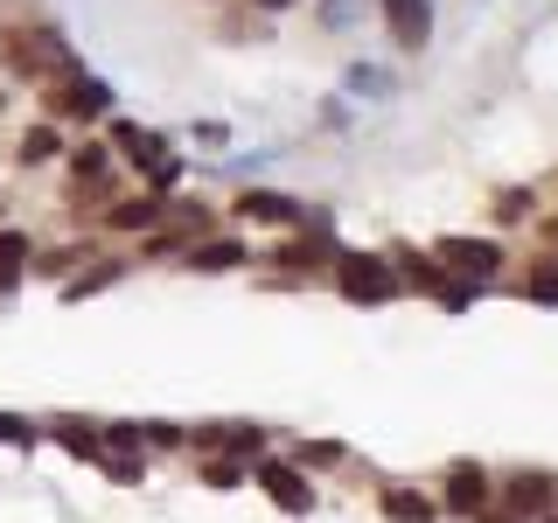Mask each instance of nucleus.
<instances>
[{"label": "nucleus", "instance_id": "1", "mask_svg": "<svg viewBox=\"0 0 558 523\" xmlns=\"http://www.w3.org/2000/svg\"><path fill=\"white\" fill-rule=\"evenodd\" d=\"M0 49H8V63L22 70V77H57V84H70V77H77V63H70V42H63V28H57V22L14 28Z\"/></svg>", "mask_w": 558, "mask_h": 523}, {"label": "nucleus", "instance_id": "2", "mask_svg": "<svg viewBox=\"0 0 558 523\" xmlns=\"http://www.w3.org/2000/svg\"><path fill=\"white\" fill-rule=\"evenodd\" d=\"M336 293L342 301H356V307H384V301H398V272H391V258L384 252H336Z\"/></svg>", "mask_w": 558, "mask_h": 523}, {"label": "nucleus", "instance_id": "3", "mask_svg": "<svg viewBox=\"0 0 558 523\" xmlns=\"http://www.w3.org/2000/svg\"><path fill=\"white\" fill-rule=\"evenodd\" d=\"M433 258H440L453 279H468V287H482V279L502 272V244H488V238H447V244H433Z\"/></svg>", "mask_w": 558, "mask_h": 523}, {"label": "nucleus", "instance_id": "4", "mask_svg": "<svg viewBox=\"0 0 558 523\" xmlns=\"http://www.w3.org/2000/svg\"><path fill=\"white\" fill-rule=\"evenodd\" d=\"M49 112H57V119H105V112H112V84L77 70L70 84H49Z\"/></svg>", "mask_w": 558, "mask_h": 523}, {"label": "nucleus", "instance_id": "5", "mask_svg": "<svg viewBox=\"0 0 558 523\" xmlns=\"http://www.w3.org/2000/svg\"><path fill=\"white\" fill-rule=\"evenodd\" d=\"M105 147H112V154H126V161H133L140 174H161V168H174V147H168V139H161V133H147V126H126V119H112Z\"/></svg>", "mask_w": 558, "mask_h": 523}, {"label": "nucleus", "instance_id": "6", "mask_svg": "<svg viewBox=\"0 0 558 523\" xmlns=\"http://www.w3.org/2000/svg\"><path fill=\"white\" fill-rule=\"evenodd\" d=\"M440 502H447V516H482L488 510V467L453 461L447 482H440Z\"/></svg>", "mask_w": 558, "mask_h": 523}, {"label": "nucleus", "instance_id": "7", "mask_svg": "<svg viewBox=\"0 0 558 523\" xmlns=\"http://www.w3.org/2000/svg\"><path fill=\"white\" fill-rule=\"evenodd\" d=\"M258 488H266L279 510H293V516L314 510V488H307V475H301V461H258Z\"/></svg>", "mask_w": 558, "mask_h": 523}, {"label": "nucleus", "instance_id": "8", "mask_svg": "<svg viewBox=\"0 0 558 523\" xmlns=\"http://www.w3.org/2000/svg\"><path fill=\"white\" fill-rule=\"evenodd\" d=\"M384 28L398 35V49H426V35H433V0H384Z\"/></svg>", "mask_w": 558, "mask_h": 523}, {"label": "nucleus", "instance_id": "9", "mask_svg": "<svg viewBox=\"0 0 558 523\" xmlns=\"http://www.w3.org/2000/svg\"><path fill=\"white\" fill-rule=\"evenodd\" d=\"M238 217H252V223H279V231H293V223H307V209L293 203V196H272V188H244V196H238Z\"/></svg>", "mask_w": 558, "mask_h": 523}, {"label": "nucleus", "instance_id": "10", "mask_svg": "<svg viewBox=\"0 0 558 523\" xmlns=\"http://www.w3.org/2000/svg\"><path fill=\"white\" fill-rule=\"evenodd\" d=\"M551 488H558V475H537V467H517L510 482H502V510H551Z\"/></svg>", "mask_w": 558, "mask_h": 523}, {"label": "nucleus", "instance_id": "11", "mask_svg": "<svg viewBox=\"0 0 558 523\" xmlns=\"http://www.w3.org/2000/svg\"><path fill=\"white\" fill-rule=\"evenodd\" d=\"M161 196H126V203H105V223L112 231H161Z\"/></svg>", "mask_w": 558, "mask_h": 523}, {"label": "nucleus", "instance_id": "12", "mask_svg": "<svg viewBox=\"0 0 558 523\" xmlns=\"http://www.w3.org/2000/svg\"><path fill=\"white\" fill-rule=\"evenodd\" d=\"M43 279H63V272H77V266H92V238H77V244H57V252H35L28 258Z\"/></svg>", "mask_w": 558, "mask_h": 523}, {"label": "nucleus", "instance_id": "13", "mask_svg": "<svg viewBox=\"0 0 558 523\" xmlns=\"http://www.w3.org/2000/svg\"><path fill=\"white\" fill-rule=\"evenodd\" d=\"M244 258L252 252H244L238 238H203V252H189V266L196 272H231V266H244Z\"/></svg>", "mask_w": 558, "mask_h": 523}, {"label": "nucleus", "instance_id": "14", "mask_svg": "<svg viewBox=\"0 0 558 523\" xmlns=\"http://www.w3.org/2000/svg\"><path fill=\"white\" fill-rule=\"evenodd\" d=\"M57 440L84 461H105V426H92V418H57Z\"/></svg>", "mask_w": 558, "mask_h": 523}, {"label": "nucleus", "instance_id": "15", "mask_svg": "<svg viewBox=\"0 0 558 523\" xmlns=\"http://www.w3.org/2000/svg\"><path fill=\"white\" fill-rule=\"evenodd\" d=\"M384 516H391V523H433L440 510H433L418 488H384Z\"/></svg>", "mask_w": 558, "mask_h": 523}, {"label": "nucleus", "instance_id": "16", "mask_svg": "<svg viewBox=\"0 0 558 523\" xmlns=\"http://www.w3.org/2000/svg\"><path fill=\"white\" fill-rule=\"evenodd\" d=\"M70 174H77L84 188H92V182H105V174H112V147H105V139H92V147H77V154H70Z\"/></svg>", "mask_w": 558, "mask_h": 523}, {"label": "nucleus", "instance_id": "17", "mask_svg": "<svg viewBox=\"0 0 558 523\" xmlns=\"http://www.w3.org/2000/svg\"><path fill=\"white\" fill-rule=\"evenodd\" d=\"M28 258H35V252H28V238H22V231H0V293H8L14 279H22Z\"/></svg>", "mask_w": 558, "mask_h": 523}, {"label": "nucleus", "instance_id": "18", "mask_svg": "<svg viewBox=\"0 0 558 523\" xmlns=\"http://www.w3.org/2000/svg\"><path fill=\"white\" fill-rule=\"evenodd\" d=\"M112 279H119V258H92V266H84V272L70 279V287H63V301H84V293L112 287Z\"/></svg>", "mask_w": 558, "mask_h": 523}, {"label": "nucleus", "instance_id": "19", "mask_svg": "<svg viewBox=\"0 0 558 523\" xmlns=\"http://www.w3.org/2000/svg\"><path fill=\"white\" fill-rule=\"evenodd\" d=\"M523 293H531L537 307H558V252H551V258H537V266H531V279H523Z\"/></svg>", "mask_w": 558, "mask_h": 523}, {"label": "nucleus", "instance_id": "20", "mask_svg": "<svg viewBox=\"0 0 558 523\" xmlns=\"http://www.w3.org/2000/svg\"><path fill=\"white\" fill-rule=\"evenodd\" d=\"M57 154H63V133H57V126H28V139H22V161H28V168L57 161Z\"/></svg>", "mask_w": 558, "mask_h": 523}, {"label": "nucleus", "instance_id": "21", "mask_svg": "<svg viewBox=\"0 0 558 523\" xmlns=\"http://www.w3.org/2000/svg\"><path fill=\"white\" fill-rule=\"evenodd\" d=\"M293 461H301V467H342L349 447L342 440H301V447H293Z\"/></svg>", "mask_w": 558, "mask_h": 523}, {"label": "nucleus", "instance_id": "22", "mask_svg": "<svg viewBox=\"0 0 558 523\" xmlns=\"http://www.w3.org/2000/svg\"><path fill=\"white\" fill-rule=\"evenodd\" d=\"M98 467H105V475H112L119 488H133V482H147V461H140V453H105V461H98Z\"/></svg>", "mask_w": 558, "mask_h": 523}, {"label": "nucleus", "instance_id": "23", "mask_svg": "<svg viewBox=\"0 0 558 523\" xmlns=\"http://www.w3.org/2000/svg\"><path fill=\"white\" fill-rule=\"evenodd\" d=\"M203 482H209V488H238V482H244V461H231V453H217V461L203 467Z\"/></svg>", "mask_w": 558, "mask_h": 523}, {"label": "nucleus", "instance_id": "24", "mask_svg": "<svg viewBox=\"0 0 558 523\" xmlns=\"http://www.w3.org/2000/svg\"><path fill=\"white\" fill-rule=\"evenodd\" d=\"M531 217V188H510V196H496V223H517Z\"/></svg>", "mask_w": 558, "mask_h": 523}, {"label": "nucleus", "instance_id": "25", "mask_svg": "<svg viewBox=\"0 0 558 523\" xmlns=\"http://www.w3.org/2000/svg\"><path fill=\"white\" fill-rule=\"evenodd\" d=\"M140 440H147V447H168V453H174V447L189 440V433H182V426H140Z\"/></svg>", "mask_w": 558, "mask_h": 523}, {"label": "nucleus", "instance_id": "26", "mask_svg": "<svg viewBox=\"0 0 558 523\" xmlns=\"http://www.w3.org/2000/svg\"><path fill=\"white\" fill-rule=\"evenodd\" d=\"M0 440H14V447H28V440H35V426H28V418H8V412H0Z\"/></svg>", "mask_w": 558, "mask_h": 523}, {"label": "nucleus", "instance_id": "27", "mask_svg": "<svg viewBox=\"0 0 558 523\" xmlns=\"http://www.w3.org/2000/svg\"><path fill=\"white\" fill-rule=\"evenodd\" d=\"M545 523H558V488H551V510H545Z\"/></svg>", "mask_w": 558, "mask_h": 523}, {"label": "nucleus", "instance_id": "28", "mask_svg": "<svg viewBox=\"0 0 558 523\" xmlns=\"http://www.w3.org/2000/svg\"><path fill=\"white\" fill-rule=\"evenodd\" d=\"M258 8H287V0H258Z\"/></svg>", "mask_w": 558, "mask_h": 523}]
</instances>
